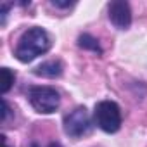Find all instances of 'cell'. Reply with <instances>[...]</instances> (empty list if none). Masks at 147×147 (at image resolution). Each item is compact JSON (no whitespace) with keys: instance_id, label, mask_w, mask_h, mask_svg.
<instances>
[{"instance_id":"6da1fadb","label":"cell","mask_w":147,"mask_h":147,"mask_svg":"<svg viewBox=\"0 0 147 147\" xmlns=\"http://www.w3.org/2000/svg\"><path fill=\"white\" fill-rule=\"evenodd\" d=\"M50 47H52V42H50L49 33L43 28L35 26V28L26 30L21 35L14 55L19 62H31L38 55L49 52Z\"/></svg>"},{"instance_id":"7a4b0ae2","label":"cell","mask_w":147,"mask_h":147,"mask_svg":"<svg viewBox=\"0 0 147 147\" xmlns=\"http://www.w3.org/2000/svg\"><path fill=\"white\" fill-rule=\"evenodd\" d=\"M28 99L33 109L40 114H52L59 109L61 104L59 92L54 87H47V85L31 87L28 90Z\"/></svg>"},{"instance_id":"3957f363","label":"cell","mask_w":147,"mask_h":147,"mask_svg":"<svg viewBox=\"0 0 147 147\" xmlns=\"http://www.w3.org/2000/svg\"><path fill=\"white\" fill-rule=\"evenodd\" d=\"M95 125L106 133H116L121 128V109L113 100H100L94 111Z\"/></svg>"},{"instance_id":"277c9868","label":"cell","mask_w":147,"mask_h":147,"mask_svg":"<svg viewBox=\"0 0 147 147\" xmlns=\"http://www.w3.org/2000/svg\"><path fill=\"white\" fill-rule=\"evenodd\" d=\"M92 126L88 111L85 107H76L75 111H71L66 118H64V131L66 135L73 137V138H78L85 133H88Z\"/></svg>"},{"instance_id":"5b68a950","label":"cell","mask_w":147,"mask_h":147,"mask_svg":"<svg viewBox=\"0 0 147 147\" xmlns=\"http://www.w3.org/2000/svg\"><path fill=\"white\" fill-rule=\"evenodd\" d=\"M109 19L111 23L118 28V30H126L131 24V9L130 4L125 2V0H116V2H111L109 7Z\"/></svg>"},{"instance_id":"8992f818","label":"cell","mask_w":147,"mask_h":147,"mask_svg":"<svg viewBox=\"0 0 147 147\" xmlns=\"http://www.w3.org/2000/svg\"><path fill=\"white\" fill-rule=\"evenodd\" d=\"M36 76H43V78H59L62 75V62L61 61H47L42 62L35 71Z\"/></svg>"},{"instance_id":"52a82bcc","label":"cell","mask_w":147,"mask_h":147,"mask_svg":"<svg viewBox=\"0 0 147 147\" xmlns=\"http://www.w3.org/2000/svg\"><path fill=\"white\" fill-rule=\"evenodd\" d=\"M78 45H80L82 49H85V50H92V52H95V54H102V49H100L97 38H94V36L88 35V33H83V35L78 36Z\"/></svg>"},{"instance_id":"ba28073f","label":"cell","mask_w":147,"mask_h":147,"mask_svg":"<svg viewBox=\"0 0 147 147\" xmlns=\"http://www.w3.org/2000/svg\"><path fill=\"white\" fill-rule=\"evenodd\" d=\"M2 94H7L9 90H11V87H12V83H14V78H16V75L9 69V67H2Z\"/></svg>"},{"instance_id":"9c48e42d","label":"cell","mask_w":147,"mask_h":147,"mask_svg":"<svg viewBox=\"0 0 147 147\" xmlns=\"http://www.w3.org/2000/svg\"><path fill=\"white\" fill-rule=\"evenodd\" d=\"M52 5L59 7V9H69V7L75 5V2H59V0H52Z\"/></svg>"},{"instance_id":"30bf717a","label":"cell","mask_w":147,"mask_h":147,"mask_svg":"<svg viewBox=\"0 0 147 147\" xmlns=\"http://www.w3.org/2000/svg\"><path fill=\"white\" fill-rule=\"evenodd\" d=\"M2 109H4V111H2V121L5 123V121H7V116H9V111H11V109H9V104H7L5 99L2 100Z\"/></svg>"},{"instance_id":"8fae6325","label":"cell","mask_w":147,"mask_h":147,"mask_svg":"<svg viewBox=\"0 0 147 147\" xmlns=\"http://www.w3.org/2000/svg\"><path fill=\"white\" fill-rule=\"evenodd\" d=\"M7 9H9V4H2V5H0V12H2V21H0V23H2V26L5 24V19H7Z\"/></svg>"},{"instance_id":"7c38bea8","label":"cell","mask_w":147,"mask_h":147,"mask_svg":"<svg viewBox=\"0 0 147 147\" xmlns=\"http://www.w3.org/2000/svg\"><path fill=\"white\" fill-rule=\"evenodd\" d=\"M2 138H4V147H9V145H7V142H5V137H2Z\"/></svg>"}]
</instances>
